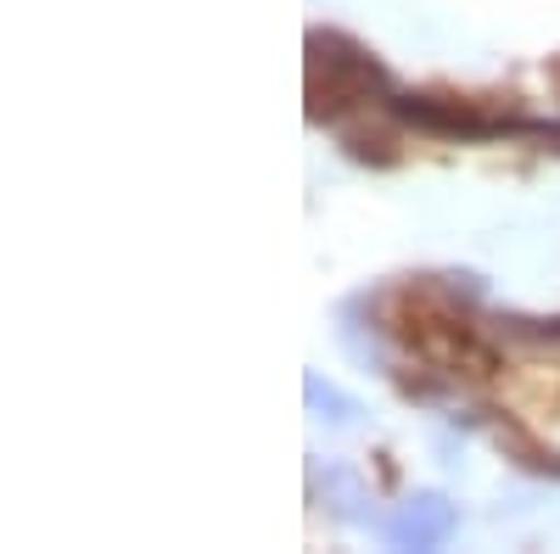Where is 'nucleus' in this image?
I'll return each instance as SVG.
<instances>
[{
    "mask_svg": "<svg viewBox=\"0 0 560 554\" xmlns=\"http://www.w3.org/2000/svg\"><path fill=\"white\" fill-rule=\"evenodd\" d=\"M387 79L342 34H308V118H337L370 96H382Z\"/></svg>",
    "mask_w": 560,
    "mask_h": 554,
    "instance_id": "1",
    "label": "nucleus"
}]
</instances>
